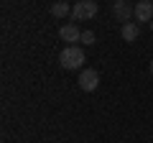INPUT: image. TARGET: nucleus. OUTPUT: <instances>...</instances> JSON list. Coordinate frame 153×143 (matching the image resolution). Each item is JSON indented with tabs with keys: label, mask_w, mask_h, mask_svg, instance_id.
Segmentation results:
<instances>
[{
	"label": "nucleus",
	"mask_w": 153,
	"mask_h": 143,
	"mask_svg": "<svg viewBox=\"0 0 153 143\" xmlns=\"http://www.w3.org/2000/svg\"><path fill=\"white\" fill-rule=\"evenodd\" d=\"M112 13H115V18H117V21L130 23V18L135 16V5H130L128 0H115V3H112Z\"/></svg>",
	"instance_id": "4"
},
{
	"label": "nucleus",
	"mask_w": 153,
	"mask_h": 143,
	"mask_svg": "<svg viewBox=\"0 0 153 143\" xmlns=\"http://www.w3.org/2000/svg\"><path fill=\"white\" fill-rule=\"evenodd\" d=\"M59 36H61V41H69V46H74V41L82 39V31H79L76 23H66V26L59 28Z\"/></svg>",
	"instance_id": "5"
},
{
	"label": "nucleus",
	"mask_w": 153,
	"mask_h": 143,
	"mask_svg": "<svg viewBox=\"0 0 153 143\" xmlns=\"http://www.w3.org/2000/svg\"><path fill=\"white\" fill-rule=\"evenodd\" d=\"M84 61H87V56H84V51L79 49V46H66L64 51L59 54V64L64 66V69H82Z\"/></svg>",
	"instance_id": "1"
},
{
	"label": "nucleus",
	"mask_w": 153,
	"mask_h": 143,
	"mask_svg": "<svg viewBox=\"0 0 153 143\" xmlns=\"http://www.w3.org/2000/svg\"><path fill=\"white\" fill-rule=\"evenodd\" d=\"M135 18H138V23H140V21L151 23L153 21V3H151V0H140V3L135 5Z\"/></svg>",
	"instance_id": "6"
},
{
	"label": "nucleus",
	"mask_w": 153,
	"mask_h": 143,
	"mask_svg": "<svg viewBox=\"0 0 153 143\" xmlns=\"http://www.w3.org/2000/svg\"><path fill=\"white\" fill-rule=\"evenodd\" d=\"M151 74H153V59H151Z\"/></svg>",
	"instance_id": "10"
},
{
	"label": "nucleus",
	"mask_w": 153,
	"mask_h": 143,
	"mask_svg": "<svg viewBox=\"0 0 153 143\" xmlns=\"http://www.w3.org/2000/svg\"><path fill=\"white\" fill-rule=\"evenodd\" d=\"M151 3H153V0H151Z\"/></svg>",
	"instance_id": "12"
},
{
	"label": "nucleus",
	"mask_w": 153,
	"mask_h": 143,
	"mask_svg": "<svg viewBox=\"0 0 153 143\" xmlns=\"http://www.w3.org/2000/svg\"><path fill=\"white\" fill-rule=\"evenodd\" d=\"M51 16H54V18H66V16H71V8H69V3H64V0L54 3V5H51Z\"/></svg>",
	"instance_id": "8"
},
{
	"label": "nucleus",
	"mask_w": 153,
	"mask_h": 143,
	"mask_svg": "<svg viewBox=\"0 0 153 143\" xmlns=\"http://www.w3.org/2000/svg\"><path fill=\"white\" fill-rule=\"evenodd\" d=\"M120 36H123V41H138V36H140V28H138V23H123V28H120Z\"/></svg>",
	"instance_id": "7"
},
{
	"label": "nucleus",
	"mask_w": 153,
	"mask_h": 143,
	"mask_svg": "<svg viewBox=\"0 0 153 143\" xmlns=\"http://www.w3.org/2000/svg\"><path fill=\"white\" fill-rule=\"evenodd\" d=\"M148 26H151V31H153V21H151V23H148Z\"/></svg>",
	"instance_id": "11"
},
{
	"label": "nucleus",
	"mask_w": 153,
	"mask_h": 143,
	"mask_svg": "<svg viewBox=\"0 0 153 143\" xmlns=\"http://www.w3.org/2000/svg\"><path fill=\"white\" fill-rule=\"evenodd\" d=\"M79 41H82L84 46H89V44H94V33H92V31H82V39H79Z\"/></svg>",
	"instance_id": "9"
},
{
	"label": "nucleus",
	"mask_w": 153,
	"mask_h": 143,
	"mask_svg": "<svg viewBox=\"0 0 153 143\" xmlns=\"http://www.w3.org/2000/svg\"><path fill=\"white\" fill-rule=\"evenodd\" d=\"M97 3L94 0H76V5L71 8V18L74 21H89V18L97 16Z\"/></svg>",
	"instance_id": "2"
},
{
	"label": "nucleus",
	"mask_w": 153,
	"mask_h": 143,
	"mask_svg": "<svg viewBox=\"0 0 153 143\" xmlns=\"http://www.w3.org/2000/svg\"><path fill=\"white\" fill-rule=\"evenodd\" d=\"M79 87L84 89V92H94V89L100 87V74L97 69H82V74H79Z\"/></svg>",
	"instance_id": "3"
}]
</instances>
